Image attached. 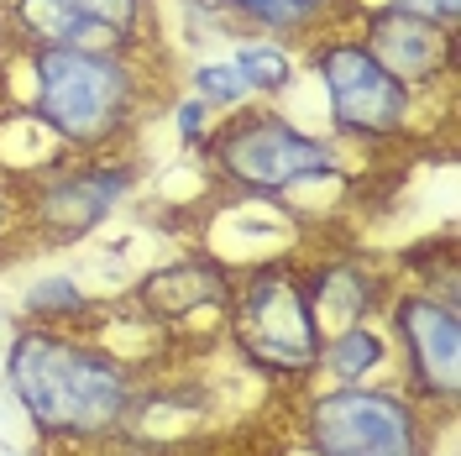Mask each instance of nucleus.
Returning <instances> with one entry per match:
<instances>
[{"label": "nucleus", "instance_id": "nucleus-3", "mask_svg": "<svg viewBox=\"0 0 461 456\" xmlns=\"http://www.w3.org/2000/svg\"><path fill=\"white\" fill-rule=\"evenodd\" d=\"M226 336L241 362L278 383H310L320 357V325L304 299L299 257H267L258 268L230 278L226 299Z\"/></svg>", "mask_w": 461, "mask_h": 456}, {"label": "nucleus", "instance_id": "nucleus-12", "mask_svg": "<svg viewBox=\"0 0 461 456\" xmlns=\"http://www.w3.org/2000/svg\"><path fill=\"white\" fill-rule=\"evenodd\" d=\"M16 22L27 32V42L48 48H89V53H126L111 32H100L85 11H74L68 0H11Z\"/></svg>", "mask_w": 461, "mask_h": 456}, {"label": "nucleus", "instance_id": "nucleus-17", "mask_svg": "<svg viewBox=\"0 0 461 456\" xmlns=\"http://www.w3.org/2000/svg\"><path fill=\"white\" fill-rule=\"evenodd\" d=\"M189 85H194V100H200L210 115H230L241 111L247 100H252V89H247V79L236 74V63H200L194 74H189Z\"/></svg>", "mask_w": 461, "mask_h": 456}, {"label": "nucleus", "instance_id": "nucleus-19", "mask_svg": "<svg viewBox=\"0 0 461 456\" xmlns=\"http://www.w3.org/2000/svg\"><path fill=\"white\" fill-rule=\"evenodd\" d=\"M210 121H215V115L204 111V105H200V100H194V95L173 105V126H178V137H184V142H189V147H200L204 137H210Z\"/></svg>", "mask_w": 461, "mask_h": 456}, {"label": "nucleus", "instance_id": "nucleus-7", "mask_svg": "<svg viewBox=\"0 0 461 456\" xmlns=\"http://www.w3.org/2000/svg\"><path fill=\"white\" fill-rule=\"evenodd\" d=\"M383 310H388V346L399 351L403 368L399 388L420 409H440V420H451L461 399V310L420 284L388 294Z\"/></svg>", "mask_w": 461, "mask_h": 456}, {"label": "nucleus", "instance_id": "nucleus-2", "mask_svg": "<svg viewBox=\"0 0 461 456\" xmlns=\"http://www.w3.org/2000/svg\"><path fill=\"white\" fill-rule=\"evenodd\" d=\"M32 121L68 152H105L142 115V74L126 53L27 42Z\"/></svg>", "mask_w": 461, "mask_h": 456}, {"label": "nucleus", "instance_id": "nucleus-14", "mask_svg": "<svg viewBox=\"0 0 461 456\" xmlns=\"http://www.w3.org/2000/svg\"><path fill=\"white\" fill-rule=\"evenodd\" d=\"M241 22H252L267 37H310L320 22H330L346 0H226Z\"/></svg>", "mask_w": 461, "mask_h": 456}, {"label": "nucleus", "instance_id": "nucleus-15", "mask_svg": "<svg viewBox=\"0 0 461 456\" xmlns=\"http://www.w3.org/2000/svg\"><path fill=\"white\" fill-rule=\"evenodd\" d=\"M22 315H27V325L74 331L79 320H89V315H95V299H89V294L74 284V278L53 273V278H42V284L27 288V305H22Z\"/></svg>", "mask_w": 461, "mask_h": 456}, {"label": "nucleus", "instance_id": "nucleus-20", "mask_svg": "<svg viewBox=\"0 0 461 456\" xmlns=\"http://www.w3.org/2000/svg\"><path fill=\"white\" fill-rule=\"evenodd\" d=\"M393 5L414 11V16H430L440 27H456V16H461V0H393Z\"/></svg>", "mask_w": 461, "mask_h": 456}, {"label": "nucleus", "instance_id": "nucleus-1", "mask_svg": "<svg viewBox=\"0 0 461 456\" xmlns=\"http://www.w3.org/2000/svg\"><path fill=\"white\" fill-rule=\"evenodd\" d=\"M5 388L48 446H105L126 430L142 378L111 346L22 325L5 346Z\"/></svg>", "mask_w": 461, "mask_h": 456}, {"label": "nucleus", "instance_id": "nucleus-13", "mask_svg": "<svg viewBox=\"0 0 461 456\" xmlns=\"http://www.w3.org/2000/svg\"><path fill=\"white\" fill-rule=\"evenodd\" d=\"M393 346L383 336V325L373 320H357V325H341L320 342V357H315V372L330 378V383H367L373 372L388 368Z\"/></svg>", "mask_w": 461, "mask_h": 456}, {"label": "nucleus", "instance_id": "nucleus-11", "mask_svg": "<svg viewBox=\"0 0 461 456\" xmlns=\"http://www.w3.org/2000/svg\"><path fill=\"white\" fill-rule=\"evenodd\" d=\"M299 273H304V299H310V310H315L320 336H330V331H341V325H357V320H373V315H383V305H388L383 278L367 273L357 257H325L315 268L299 262Z\"/></svg>", "mask_w": 461, "mask_h": 456}, {"label": "nucleus", "instance_id": "nucleus-10", "mask_svg": "<svg viewBox=\"0 0 461 456\" xmlns=\"http://www.w3.org/2000/svg\"><path fill=\"white\" fill-rule=\"evenodd\" d=\"M230 273L221 257H178V262H163L152 268L142 284L131 288L137 310L168 331H184L194 320H226V299H230Z\"/></svg>", "mask_w": 461, "mask_h": 456}, {"label": "nucleus", "instance_id": "nucleus-16", "mask_svg": "<svg viewBox=\"0 0 461 456\" xmlns=\"http://www.w3.org/2000/svg\"><path fill=\"white\" fill-rule=\"evenodd\" d=\"M230 63H236V74L247 79V89H252L258 100L262 95H284V89L294 85V53H288L284 42L247 37V42H236Z\"/></svg>", "mask_w": 461, "mask_h": 456}, {"label": "nucleus", "instance_id": "nucleus-6", "mask_svg": "<svg viewBox=\"0 0 461 456\" xmlns=\"http://www.w3.org/2000/svg\"><path fill=\"white\" fill-rule=\"evenodd\" d=\"M310 68H315L320 89H325V111H330L336 137L373 142V147L409 137L414 111H420V95H409L357 37L336 32V37L315 42Z\"/></svg>", "mask_w": 461, "mask_h": 456}, {"label": "nucleus", "instance_id": "nucleus-4", "mask_svg": "<svg viewBox=\"0 0 461 456\" xmlns=\"http://www.w3.org/2000/svg\"><path fill=\"white\" fill-rule=\"evenodd\" d=\"M204 158L230 189H241L252 200H284V195H299L310 184H336L346 173L336 142L310 137L294 121H284L278 111H262V105L258 111L241 105L221 126H210Z\"/></svg>", "mask_w": 461, "mask_h": 456}, {"label": "nucleus", "instance_id": "nucleus-8", "mask_svg": "<svg viewBox=\"0 0 461 456\" xmlns=\"http://www.w3.org/2000/svg\"><path fill=\"white\" fill-rule=\"evenodd\" d=\"M137 189V163L126 158H100V163H68L63 173L42 178L27 195V221L42 242H79L100 231Z\"/></svg>", "mask_w": 461, "mask_h": 456}, {"label": "nucleus", "instance_id": "nucleus-18", "mask_svg": "<svg viewBox=\"0 0 461 456\" xmlns=\"http://www.w3.org/2000/svg\"><path fill=\"white\" fill-rule=\"evenodd\" d=\"M74 11H85L100 32H111L121 48H137L147 27V0H68Z\"/></svg>", "mask_w": 461, "mask_h": 456}, {"label": "nucleus", "instance_id": "nucleus-21", "mask_svg": "<svg viewBox=\"0 0 461 456\" xmlns=\"http://www.w3.org/2000/svg\"><path fill=\"white\" fill-rule=\"evenodd\" d=\"M11 226V200H5V189H0V231Z\"/></svg>", "mask_w": 461, "mask_h": 456}, {"label": "nucleus", "instance_id": "nucleus-5", "mask_svg": "<svg viewBox=\"0 0 461 456\" xmlns=\"http://www.w3.org/2000/svg\"><path fill=\"white\" fill-rule=\"evenodd\" d=\"M315 456H430V409L399 383H330L304 404Z\"/></svg>", "mask_w": 461, "mask_h": 456}, {"label": "nucleus", "instance_id": "nucleus-9", "mask_svg": "<svg viewBox=\"0 0 461 456\" xmlns=\"http://www.w3.org/2000/svg\"><path fill=\"white\" fill-rule=\"evenodd\" d=\"M357 42L399 79L409 95H430L435 85H451L456 74V27H440L430 16H414L393 0H377L357 11Z\"/></svg>", "mask_w": 461, "mask_h": 456}]
</instances>
